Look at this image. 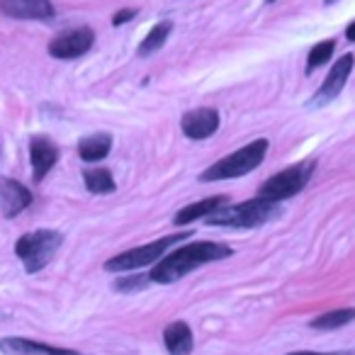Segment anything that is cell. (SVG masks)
Masks as SVG:
<instances>
[{"label":"cell","instance_id":"1","mask_svg":"<svg viewBox=\"0 0 355 355\" xmlns=\"http://www.w3.org/2000/svg\"><path fill=\"white\" fill-rule=\"evenodd\" d=\"M232 253L234 251L227 243H217V241L188 243V246H180V248H175V251L166 253V256L153 266V270L148 272V280L158 282V285H171V282H178L180 277L198 270L200 266L222 261V258H229Z\"/></svg>","mask_w":355,"mask_h":355},{"label":"cell","instance_id":"2","mask_svg":"<svg viewBox=\"0 0 355 355\" xmlns=\"http://www.w3.org/2000/svg\"><path fill=\"white\" fill-rule=\"evenodd\" d=\"M282 214L280 205L268 202V200L253 198L246 200L241 205H234V207H224L219 212L209 214L205 222L209 227H227V229H256L263 224L272 222Z\"/></svg>","mask_w":355,"mask_h":355},{"label":"cell","instance_id":"3","mask_svg":"<svg viewBox=\"0 0 355 355\" xmlns=\"http://www.w3.org/2000/svg\"><path fill=\"white\" fill-rule=\"evenodd\" d=\"M268 153V139H256V141L246 144L239 151L229 153L227 158L217 161L214 166H209L207 171L200 175L202 183H217V180H232V178H241L246 173H251L253 168H258L263 163Z\"/></svg>","mask_w":355,"mask_h":355},{"label":"cell","instance_id":"4","mask_svg":"<svg viewBox=\"0 0 355 355\" xmlns=\"http://www.w3.org/2000/svg\"><path fill=\"white\" fill-rule=\"evenodd\" d=\"M190 236H193V232H178V234H171V236L158 239V241L146 243V246L129 248V251L117 253L114 258H110V261L105 263V270L127 272V270H139V268H144V266H151V263L161 261L175 243L185 241V239H190Z\"/></svg>","mask_w":355,"mask_h":355},{"label":"cell","instance_id":"5","mask_svg":"<svg viewBox=\"0 0 355 355\" xmlns=\"http://www.w3.org/2000/svg\"><path fill=\"white\" fill-rule=\"evenodd\" d=\"M64 243V236L54 229H40V232L25 234L17 239L15 253L22 263H25L27 272H40L42 268H46L51 263V258L56 256V251Z\"/></svg>","mask_w":355,"mask_h":355},{"label":"cell","instance_id":"6","mask_svg":"<svg viewBox=\"0 0 355 355\" xmlns=\"http://www.w3.org/2000/svg\"><path fill=\"white\" fill-rule=\"evenodd\" d=\"M311 171H314V163L306 161V163H297V166H290V168H285V171L275 173V175L268 178L266 183L261 185L258 198L268 200V202H275V205H280L282 200L295 198L297 193H302V190L306 188Z\"/></svg>","mask_w":355,"mask_h":355},{"label":"cell","instance_id":"7","mask_svg":"<svg viewBox=\"0 0 355 355\" xmlns=\"http://www.w3.org/2000/svg\"><path fill=\"white\" fill-rule=\"evenodd\" d=\"M353 66H355L353 54L338 56V61H336L334 69L329 71V76H326V80L321 83V88L316 90V95L311 98L309 107H324V105H329L331 100L338 98L340 90H343L345 83H348V76H350V71H353Z\"/></svg>","mask_w":355,"mask_h":355},{"label":"cell","instance_id":"8","mask_svg":"<svg viewBox=\"0 0 355 355\" xmlns=\"http://www.w3.org/2000/svg\"><path fill=\"white\" fill-rule=\"evenodd\" d=\"M95 44V32L90 27H76L64 35H59L56 40H51L49 54L54 59H78V56L88 54Z\"/></svg>","mask_w":355,"mask_h":355},{"label":"cell","instance_id":"9","mask_svg":"<svg viewBox=\"0 0 355 355\" xmlns=\"http://www.w3.org/2000/svg\"><path fill=\"white\" fill-rule=\"evenodd\" d=\"M0 12L12 20H51V0H0Z\"/></svg>","mask_w":355,"mask_h":355},{"label":"cell","instance_id":"10","mask_svg":"<svg viewBox=\"0 0 355 355\" xmlns=\"http://www.w3.org/2000/svg\"><path fill=\"white\" fill-rule=\"evenodd\" d=\"M180 129L188 139H207L219 129V112L214 107L190 110L180 119Z\"/></svg>","mask_w":355,"mask_h":355},{"label":"cell","instance_id":"11","mask_svg":"<svg viewBox=\"0 0 355 355\" xmlns=\"http://www.w3.org/2000/svg\"><path fill=\"white\" fill-rule=\"evenodd\" d=\"M32 205V193L17 180L0 178V212L3 217L12 219Z\"/></svg>","mask_w":355,"mask_h":355},{"label":"cell","instance_id":"12","mask_svg":"<svg viewBox=\"0 0 355 355\" xmlns=\"http://www.w3.org/2000/svg\"><path fill=\"white\" fill-rule=\"evenodd\" d=\"M30 161H32V171H35L32 173V175H35V183H42L46 178V173L59 161V148L46 137H35L30 141Z\"/></svg>","mask_w":355,"mask_h":355},{"label":"cell","instance_id":"13","mask_svg":"<svg viewBox=\"0 0 355 355\" xmlns=\"http://www.w3.org/2000/svg\"><path fill=\"white\" fill-rule=\"evenodd\" d=\"M0 353L6 355H83L78 350L71 348H56V345H46V343H37L30 338H3L0 340Z\"/></svg>","mask_w":355,"mask_h":355},{"label":"cell","instance_id":"14","mask_svg":"<svg viewBox=\"0 0 355 355\" xmlns=\"http://www.w3.org/2000/svg\"><path fill=\"white\" fill-rule=\"evenodd\" d=\"M227 202L229 200L224 198V195L200 200V202L188 205V207L180 209V212L173 217V224H175V227H185V224H193V222H198V219H207L209 214H214V212H219V209L227 207Z\"/></svg>","mask_w":355,"mask_h":355},{"label":"cell","instance_id":"15","mask_svg":"<svg viewBox=\"0 0 355 355\" xmlns=\"http://www.w3.org/2000/svg\"><path fill=\"white\" fill-rule=\"evenodd\" d=\"M163 343H166V350L171 355H190L195 348L193 329L185 321H173L163 331Z\"/></svg>","mask_w":355,"mask_h":355},{"label":"cell","instance_id":"16","mask_svg":"<svg viewBox=\"0 0 355 355\" xmlns=\"http://www.w3.org/2000/svg\"><path fill=\"white\" fill-rule=\"evenodd\" d=\"M110 148H112V137L110 134H90V137H83L78 141V156L85 163H95L103 161L110 153Z\"/></svg>","mask_w":355,"mask_h":355},{"label":"cell","instance_id":"17","mask_svg":"<svg viewBox=\"0 0 355 355\" xmlns=\"http://www.w3.org/2000/svg\"><path fill=\"white\" fill-rule=\"evenodd\" d=\"M350 321H355V306L326 311V314L311 319L309 326H311V329H316V331H334V329H343V326H348Z\"/></svg>","mask_w":355,"mask_h":355},{"label":"cell","instance_id":"18","mask_svg":"<svg viewBox=\"0 0 355 355\" xmlns=\"http://www.w3.org/2000/svg\"><path fill=\"white\" fill-rule=\"evenodd\" d=\"M171 30H173V22L171 20H163V22H158V25H153L151 32H148V35L144 37L141 44H139L137 54L139 56H151L153 51H158L163 44H166L168 37H171Z\"/></svg>","mask_w":355,"mask_h":355},{"label":"cell","instance_id":"19","mask_svg":"<svg viewBox=\"0 0 355 355\" xmlns=\"http://www.w3.org/2000/svg\"><path fill=\"white\" fill-rule=\"evenodd\" d=\"M83 180H85V188L90 190L93 195H110L114 193V178L110 171L105 168H90V171H83Z\"/></svg>","mask_w":355,"mask_h":355},{"label":"cell","instance_id":"20","mask_svg":"<svg viewBox=\"0 0 355 355\" xmlns=\"http://www.w3.org/2000/svg\"><path fill=\"white\" fill-rule=\"evenodd\" d=\"M334 49H336V42L334 40H326V42H319V44L314 46V49L309 51V56H306V69L304 73H314L316 69H321L324 64H329L331 56H334Z\"/></svg>","mask_w":355,"mask_h":355},{"label":"cell","instance_id":"21","mask_svg":"<svg viewBox=\"0 0 355 355\" xmlns=\"http://www.w3.org/2000/svg\"><path fill=\"white\" fill-rule=\"evenodd\" d=\"M148 282H151L148 275H127V277H119L112 287L117 292H139V290H144Z\"/></svg>","mask_w":355,"mask_h":355},{"label":"cell","instance_id":"22","mask_svg":"<svg viewBox=\"0 0 355 355\" xmlns=\"http://www.w3.org/2000/svg\"><path fill=\"white\" fill-rule=\"evenodd\" d=\"M132 17H137V10H134V8H129V10H119V12H114L112 25H114V27H119V25H124V22L132 20Z\"/></svg>","mask_w":355,"mask_h":355},{"label":"cell","instance_id":"23","mask_svg":"<svg viewBox=\"0 0 355 355\" xmlns=\"http://www.w3.org/2000/svg\"><path fill=\"white\" fill-rule=\"evenodd\" d=\"M287 355H353V353H311V350H300V353H287Z\"/></svg>","mask_w":355,"mask_h":355},{"label":"cell","instance_id":"24","mask_svg":"<svg viewBox=\"0 0 355 355\" xmlns=\"http://www.w3.org/2000/svg\"><path fill=\"white\" fill-rule=\"evenodd\" d=\"M345 37H348V42H355V22H350V25L345 27Z\"/></svg>","mask_w":355,"mask_h":355},{"label":"cell","instance_id":"25","mask_svg":"<svg viewBox=\"0 0 355 355\" xmlns=\"http://www.w3.org/2000/svg\"><path fill=\"white\" fill-rule=\"evenodd\" d=\"M324 3H326V6H331V3H336V0H324Z\"/></svg>","mask_w":355,"mask_h":355},{"label":"cell","instance_id":"26","mask_svg":"<svg viewBox=\"0 0 355 355\" xmlns=\"http://www.w3.org/2000/svg\"><path fill=\"white\" fill-rule=\"evenodd\" d=\"M268 3H275V0H268Z\"/></svg>","mask_w":355,"mask_h":355}]
</instances>
